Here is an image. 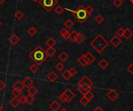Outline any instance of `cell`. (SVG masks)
<instances>
[{"instance_id":"51","label":"cell","mask_w":133,"mask_h":111,"mask_svg":"<svg viewBox=\"0 0 133 111\" xmlns=\"http://www.w3.org/2000/svg\"><path fill=\"white\" fill-rule=\"evenodd\" d=\"M0 111H2V105L0 104Z\"/></svg>"},{"instance_id":"52","label":"cell","mask_w":133,"mask_h":111,"mask_svg":"<svg viewBox=\"0 0 133 111\" xmlns=\"http://www.w3.org/2000/svg\"><path fill=\"white\" fill-rule=\"evenodd\" d=\"M1 25H2V22L0 21V26H1Z\"/></svg>"},{"instance_id":"35","label":"cell","mask_w":133,"mask_h":111,"mask_svg":"<svg viewBox=\"0 0 133 111\" xmlns=\"http://www.w3.org/2000/svg\"><path fill=\"white\" fill-rule=\"evenodd\" d=\"M29 68H30V71L32 73H36V72L39 70L38 65H36V64H33L32 65H30Z\"/></svg>"},{"instance_id":"14","label":"cell","mask_w":133,"mask_h":111,"mask_svg":"<svg viewBox=\"0 0 133 111\" xmlns=\"http://www.w3.org/2000/svg\"><path fill=\"white\" fill-rule=\"evenodd\" d=\"M49 108L52 111H58V110L61 108L60 103H58L56 100H54L49 106Z\"/></svg>"},{"instance_id":"24","label":"cell","mask_w":133,"mask_h":111,"mask_svg":"<svg viewBox=\"0 0 133 111\" xmlns=\"http://www.w3.org/2000/svg\"><path fill=\"white\" fill-rule=\"evenodd\" d=\"M45 44H46V45L48 46V47H54V46L57 44V42H56V40H55L54 38L49 37V38L45 41Z\"/></svg>"},{"instance_id":"44","label":"cell","mask_w":133,"mask_h":111,"mask_svg":"<svg viewBox=\"0 0 133 111\" xmlns=\"http://www.w3.org/2000/svg\"><path fill=\"white\" fill-rule=\"evenodd\" d=\"M19 102H20L21 104L26 103V96H23V95L20 96L19 98Z\"/></svg>"},{"instance_id":"11","label":"cell","mask_w":133,"mask_h":111,"mask_svg":"<svg viewBox=\"0 0 133 111\" xmlns=\"http://www.w3.org/2000/svg\"><path fill=\"white\" fill-rule=\"evenodd\" d=\"M85 58H86V59H87V61L88 65H91V64H92L93 62H94L95 60H96L95 56H94L91 52H90V51H88V52H87V53L85 54Z\"/></svg>"},{"instance_id":"43","label":"cell","mask_w":133,"mask_h":111,"mask_svg":"<svg viewBox=\"0 0 133 111\" xmlns=\"http://www.w3.org/2000/svg\"><path fill=\"white\" fill-rule=\"evenodd\" d=\"M58 97H59V100H60L62 103H68V100H67L66 97L65 96V95L63 94V93H62V94H60Z\"/></svg>"},{"instance_id":"10","label":"cell","mask_w":133,"mask_h":111,"mask_svg":"<svg viewBox=\"0 0 133 111\" xmlns=\"http://www.w3.org/2000/svg\"><path fill=\"white\" fill-rule=\"evenodd\" d=\"M8 40H9V44H11L12 45H16L20 41V38L16 34H12L9 37Z\"/></svg>"},{"instance_id":"27","label":"cell","mask_w":133,"mask_h":111,"mask_svg":"<svg viewBox=\"0 0 133 111\" xmlns=\"http://www.w3.org/2000/svg\"><path fill=\"white\" fill-rule=\"evenodd\" d=\"M34 102V96H31L30 94H28L27 96H26V103L28 105L32 104Z\"/></svg>"},{"instance_id":"25","label":"cell","mask_w":133,"mask_h":111,"mask_svg":"<svg viewBox=\"0 0 133 111\" xmlns=\"http://www.w3.org/2000/svg\"><path fill=\"white\" fill-rule=\"evenodd\" d=\"M78 32L76 30H73L71 33H70V36H69V40L72 41V42H76V38H77V36H78Z\"/></svg>"},{"instance_id":"42","label":"cell","mask_w":133,"mask_h":111,"mask_svg":"<svg viewBox=\"0 0 133 111\" xmlns=\"http://www.w3.org/2000/svg\"><path fill=\"white\" fill-rule=\"evenodd\" d=\"M70 75H71V77H74L77 75V70L75 68H71L69 70Z\"/></svg>"},{"instance_id":"47","label":"cell","mask_w":133,"mask_h":111,"mask_svg":"<svg viewBox=\"0 0 133 111\" xmlns=\"http://www.w3.org/2000/svg\"><path fill=\"white\" fill-rule=\"evenodd\" d=\"M93 111H105L103 108H101V107H96L94 110Z\"/></svg>"},{"instance_id":"31","label":"cell","mask_w":133,"mask_h":111,"mask_svg":"<svg viewBox=\"0 0 133 111\" xmlns=\"http://www.w3.org/2000/svg\"><path fill=\"white\" fill-rule=\"evenodd\" d=\"M62 78H63L65 80H69V79L71 78V75H70L69 70H65V71L62 72Z\"/></svg>"},{"instance_id":"41","label":"cell","mask_w":133,"mask_h":111,"mask_svg":"<svg viewBox=\"0 0 133 111\" xmlns=\"http://www.w3.org/2000/svg\"><path fill=\"white\" fill-rule=\"evenodd\" d=\"M124 33H125V29L123 28H119L118 30H117V35L119 37H124Z\"/></svg>"},{"instance_id":"7","label":"cell","mask_w":133,"mask_h":111,"mask_svg":"<svg viewBox=\"0 0 133 111\" xmlns=\"http://www.w3.org/2000/svg\"><path fill=\"white\" fill-rule=\"evenodd\" d=\"M122 39L118 36V35H115L114 37H112V38L110 40V43L115 47H118L121 44H122Z\"/></svg>"},{"instance_id":"30","label":"cell","mask_w":133,"mask_h":111,"mask_svg":"<svg viewBox=\"0 0 133 111\" xmlns=\"http://www.w3.org/2000/svg\"><path fill=\"white\" fill-rule=\"evenodd\" d=\"M64 25H65V26L67 29H71V28L74 26V23H73L70 19H68L65 22Z\"/></svg>"},{"instance_id":"37","label":"cell","mask_w":133,"mask_h":111,"mask_svg":"<svg viewBox=\"0 0 133 111\" xmlns=\"http://www.w3.org/2000/svg\"><path fill=\"white\" fill-rule=\"evenodd\" d=\"M104 21V19L101 15H98L95 17V22L98 24H101Z\"/></svg>"},{"instance_id":"1","label":"cell","mask_w":133,"mask_h":111,"mask_svg":"<svg viewBox=\"0 0 133 111\" xmlns=\"http://www.w3.org/2000/svg\"><path fill=\"white\" fill-rule=\"evenodd\" d=\"M29 58L34 62V64L39 66L43 62H44L48 57L46 54L45 50H44L41 46H37L29 54Z\"/></svg>"},{"instance_id":"50","label":"cell","mask_w":133,"mask_h":111,"mask_svg":"<svg viewBox=\"0 0 133 111\" xmlns=\"http://www.w3.org/2000/svg\"><path fill=\"white\" fill-rule=\"evenodd\" d=\"M40 0H33V2H39Z\"/></svg>"},{"instance_id":"3","label":"cell","mask_w":133,"mask_h":111,"mask_svg":"<svg viewBox=\"0 0 133 111\" xmlns=\"http://www.w3.org/2000/svg\"><path fill=\"white\" fill-rule=\"evenodd\" d=\"M67 10L72 12L73 16H74V17L79 21V23H80L85 22V21L88 19V17L90 16L89 14L87 13V12L85 7H84L83 5H79L76 10H74V11L70 10V9H67Z\"/></svg>"},{"instance_id":"15","label":"cell","mask_w":133,"mask_h":111,"mask_svg":"<svg viewBox=\"0 0 133 111\" xmlns=\"http://www.w3.org/2000/svg\"><path fill=\"white\" fill-rule=\"evenodd\" d=\"M60 35L62 36V37L64 40H69V36H70V33L68 31L67 29L63 28L60 30Z\"/></svg>"},{"instance_id":"38","label":"cell","mask_w":133,"mask_h":111,"mask_svg":"<svg viewBox=\"0 0 133 111\" xmlns=\"http://www.w3.org/2000/svg\"><path fill=\"white\" fill-rule=\"evenodd\" d=\"M64 68H65V66L62 62H58L55 65V68L58 72H62L64 69Z\"/></svg>"},{"instance_id":"21","label":"cell","mask_w":133,"mask_h":111,"mask_svg":"<svg viewBox=\"0 0 133 111\" xmlns=\"http://www.w3.org/2000/svg\"><path fill=\"white\" fill-rule=\"evenodd\" d=\"M69 54L65 52V51H62L59 55H58V58L60 59V61L62 62H65L68 59H69Z\"/></svg>"},{"instance_id":"2","label":"cell","mask_w":133,"mask_h":111,"mask_svg":"<svg viewBox=\"0 0 133 111\" xmlns=\"http://www.w3.org/2000/svg\"><path fill=\"white\" fill-rule=\"evenodd\" d=\"M90 44L97 53L101 54L108 47L109 43L102 35L98 34L91 40Z\"/></svg>"},{"instance_id":"26","label":"cell","mask_w":133,"mask_h":111,"mask_svg":"<svg viewBox=\"0 0 133 111\" xmlns=\"http://www.w3.org/2000/svg\"><path fill=\"white\" fill-rule=\"evenodd\" d=\"M85 39H86V37H85V36L83 34V33H78V36H77V38H76V43L77 44H81L84 40H85Z\"/></svg>"},{"instance_id":"23","label":"cell","mask_w":133,"mask_h":111,"mask_svg":"<svg viewBox=\"0 0 133 111\" xmlns=\"http://www.w3.org/2000/svg\"><path fill=\"white\" fill-rule=\"evenodd\" d=\"M133 36V32L129 29V28H126L125 29V33H124V37L126 40L130 39Z\"/></svg>"},{"instance_id":"9","label":"cell","mask_w":133,"mask_h":111,"mask_svg":"<svg viewBox=\"0 0 133 111\" xmlns=\"http://www.w3.org/2000/svg\"><path fill=\"white\" fill-rule=\"evenodd\" d=\"M83 84H85V85H87L89 86H93L94 85V82L93 81H91L87 76H83L79 82H78V85H83Z\"/></svg>"},{"instance_id":"34","label":"cell","mask_w":133,"mask_h":111,"mask_svg":"<svg viewBox=\"0 0 133 111\" xmlns=\"http://www.w3.org/2000/svg\"><path fill=\"white\" fill-rule=\"evenodd\" d=\"M83 96H84L90 102V100L94 97V93L91 92V90H90V91H88L87 93H86Z\"/></svg>"},{"instance_id":"33","label":"cell","mask_w":133,"mask_h":111,"mask_svg":"<svg viewBox=\"0 0 133 111\" xmlns=\"http://www.w3.org/2000/svg\"><path fill=\"white\" fill-rule=\"evenodd\" d=\"M64 11V9L62 5H56V7L55 8V12L56 14L58 15H61Z\"/></svg>"},{"instance_id":"18","label":"cell","mask_w":133,"mask_h":111,"mask_svg":"<svg viewBox=\"0 0 133 111\" xmlns=\"http://www.w3.org/2000/svg\"><path fill=\"white\" fill-rule=\"evenodd\" d=\"M37 93H38V89L36 86H34V85L31 86L30 87H29L27 89V93L30 94V95H31V96H34L35 95L37 94Z\"/></svg>"},{"instance_id":"19","label":"cell","mask_w":133,"mask_h":111,"mask_svg":"<svg viewBox=\"0 0 133 111\" xmlns=\"http://www.w3.org/2000/svg\"><path fill=\"white\" fill-rule=\"evenodd\" d=\"M9 104H10L12 107H17L20 104L19 97H15V96H14L12 100H10Z\"/></svg>"},{"instance_id":"46","label":"cell","mask_w":133,"mask_h":111,"mask_svg":"<svg viewBox=\"0 0 133 111\" xmlns=\"http://www.w3.org/2000/svg\"><path fill=\"white\" fill-rule=\"evenodd\" d=\"M5 88V84L3 82V81L0 80V91H2Z\"/></svg>"},{"instance_id":"53","label":"cell","mask_w":133,"mask_h":111,"mask_svg":"<svg viewBox=\"0 0 133 111\" xmlns=\"http://www.w3.org/2000/svg\"><path fill=\"white\" fill-rule=\"evenodd\" d=\"M122 1H125V0H122Z\"/></svg>"},{"instance_id":"5","label":"cell","mask_w":133,"mask_h":111,"mask_svg":"<svg viewBox=\"0 0 133 111\" xmlns=\"http://www.w3.org/2000/svg\"><path fill=\"white\" fill-rule=\"evenodd\" d=\"M106 96L108 97V99L110 101L115 102V101L118 98L119 93H118L116 90H115V89H110V90L107 93Z\"/></svg>"},{"instance_id":"48","label":"cell","mask_w":133,"mask_h":111,"mask_svg":"<svg viewBox=\"0 0 133 111\" xmlns=\"http://www.w3.org/2000/svg\"><path fill=\"white\" fill-rule=\"evenodd\" d=\"M60 111H69V110H68L66 108H62V109Z\"/></svg>"},{"instance_id":"17","label":"cell","mask_w":133,"mask_h":111,"mask_svg":"<svg viewBox=\"0 0 133 111\" xmlns=\"http://www.w3.org/2000/svg\"><path fill=\"white\" fill-rule=\"evenodd\" d=\"M45 51H46V54H47L48 57H49V58L53 57L57 52L56 49L54 47H48V48L47 50H45Z\"/></svg>"},{"instance_id":"39","label":"cell","mask_w":133,"mask_h":111,"mask_svg":"<svg viewBox=\"0 0 133 111\" xmlns=\"http://www.w3.org/2000/svg\"><path fill=\"white\" fill-rule=\"evenodd\" d=\"M113 4H114V5L115 7L120 8L122 5V4H123V1H122V0H114Z\"/></svg>"},{"instance_id":"22","label":"cell","mask_w":133,"mask_h":111,"mask_svg":"<svg viewBox=\"0 0 133 111\" xmlns=\"http://www.w3.org/2000/svg\"><path fill=\"white\" fill-rule=\"evenodd\" d=\"M24 87L23 82L21 81H16L13 85H12V89H19V90H22Z\"/></svg>"},{"instance_id":"32","label":"cell","mask_w":133,"mask_h":111,"mask_svg":"<svg viewBox=\"0 0 133 111\" xmlns=\"http://www.w3.org/2000/svg\"><path fill=\"white\" fill-rule=\"evenodd\" d=\"M12 95H13V96H15V97H19L20 96H22V90H19V89H12Z\"/></svg>"},{"instance_id":"49","label":"cell","mask_w":133,"mask_h":111,"mask_svg":"<svg viewBox=\"0 0 133 111\" xmlns=\"http://www.w3.org/2000/svg\"><path fill=\"white\" fill-rule=\"evenodd\" d=\"M5 1V0H0V5H2Z\"/></svg>"},{"instance_id":"6","label":"cell","mask_w":133,"mask_h":111,"mask_svg":"<svg viewBox=\"0 0 133 111\" xmlns=\"http://www.w3.org/2000/svg\"><path fill=\"white\" fill-rule=\"evenodd\" d=\"M63 94H64L65 96L66 97V99H67V100H68V103H70V102L76 97L75 93H74L70 89H66L63 92Z\"/></svg>"},{"instance_id":"45","label":"cell","mask_w":133,"mask_h":111,"mask_svg":"<svg viewBox=\"0 0 133 111\" xmlns=\"http://www.w3.org/2000/svg\"><path fill=\"white\" fill-rule=\"evenodd\" d=\"M127 70H128V72H129V73H131L132 75H133V63L130 64V65H129V67L127 68Z\"/></svg>"},{"instance_id":"4","label":"cell","mask_w":133,"mask_h":111,"mask_svg":"<svg viewBox=\"0 0 133 111\" xmlns=\"http://www.w3.org/2000/svg\"><path fill=\"white\" fill-rule=\"evenodd\" d=\"M39 4L47 12H50L58 4V0H40Z\"/></svg>"},{"instance_id":"29","label":"cell","mask_w":133,"mask_h":111,"mask_svg":"<svg viewBox=\"0 0 133 111\" xmlns=\"http://www.w3.org/2000/svg\"><path fill=\"white\" fill-rule=\"evenodd\" d=\"M27 33H28V34H29L30 37H34V35H36V34H37V29H36L35 27L31 26V27H30V28L27 30Z\"/></svg>"},{"instance_id":"12","label":"cell","mask_w":133,"mask_h":111,"mask_svg":"<svg viewBox=\"0 0 133 111\" xmlns=\"http://www.w3.org/2000/svg\"><path fill=\"white\" fill-rule=\"evenodd\" d=\"M108 65H109L108 61L106 59H104V58L101 59V60L99 61V62H98V66H99L101 69H103V70L106 69V68L108 67Z\"/></svg>"},{"instance_id":"40","label":"cell","mask_w":133,"mask_h":111,"mask_svg":"<svg viewBox=\"0 0 133 111\" xmlns=\"http://www.w3.org/2000/svg\"><path fill=\"white\" fill-rule=\"evenodd\" d=\"M85 9H86V10H87V13L89 14V16H90V15H91V13H92V12H93V11H94V8H93V6H92V5H87V6L85 7Z\"/></svg>"},{"instance_id":"16","label":"cell","mask_w":133,"mask_h":111,"mask_svg":"<svg viewBox=\"0 0 133 111\" xmlns=\"http://www.w3.org/2000/svg\"><path fill=\"white\" fill-rule=\"evenodd\" d=\"M22 82H23L24 87H25V88H27V89H28L29 87H30L31 86H33V84H34L33 80H32L30 77H26V78L24 79V80H23Z\"/></svg>"},{"instance_id":"13","label":"cell","mask_w":133,"mask_h":111,"mask_svg":"<svg viewBox=\"0 0 133 111\" xmlns=\"http://www.w3.org/2000/svg\"><path fill=\"white\" fill-rule=\"evenodd\" d=\"M47 79L50 81V82H55L57 79H58V75L55 72L51 71L50 72L48 75H47Z\"/></svg>"},{"instance_id":"36","label":"cell","mask_w":133,"mask_h":111,"mask_svg":"<svg viewBox=\"0 0 133 111\" xmlns=\"http://www.w3.org/2000/svg\"><path fill=\"white\" fill-rule=\"evenodd\" d=\"M79 103L83 105V106H87L89 103H90V101L84 96H83L82 97H81V99L79 100Z\"/></svg>"},{"instance_id":"20","label":"cell","mask_w":133,"mask_h":111,"mask_svg":"<svg viewBox=\"0 0 133 111\" xmlns=\"http://www.w3.org/2000/svg\"><path fill=\"white\" fill-rule=\"evenodd\" d=\"M77 61H78V62L79 63V65H82L83 67H86L87 65H88L87 61V59H86V58H85V54L81 55V56L77 59Z\"/></svg>"},{"instance_id":"28","label":"cell","mask_w":133,"mask_h":111,"mask_svg":"<svg viewBox=\"0 0 133 111\" xmlns=\"http://www.w3.org/2000/svg\"><path fill=\"white\" fill-rule=\"evenodd\" d=\"M23 17H24V14H23L21 11L18 10V11L16 12V13H15V18H16V20L20 21V20H22V19H23Z\"/></svg>"},{"instance_id":"8","label":"cell","mask_w":133,"mask_h":111,"mask_svg":"<svg viewBox=\"0 0 133 111\" xmlns=\"http://www.w3.org/2000/svg\"><path fill=\"white\" fill-rule=\"evenodd\" d=\"M92 89V87L91 86H89L87 85H85V84H83V85H78V91L84 95L86 93H87L88 91H90Z\"/></svg>"}]
</instances>
